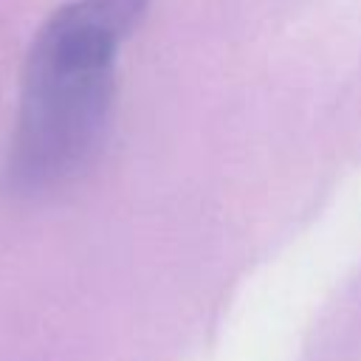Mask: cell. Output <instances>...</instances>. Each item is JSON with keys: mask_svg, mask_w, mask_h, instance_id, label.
I'll list each match as a JSON object with an SVG mask.
<instances>
[{"mask_svg": "<svg viewBox=\"0 0 361 361\" xmlns=\"http://www.w3.org/2000/svg\"><path fill=\"white\" fill-rule=\"evenodd\" d=\"M144 11L147 0H71L42 23L25 54L6 155L14 195L62 186L90 164L113 110L116 51Z\"/></svg>", "mask_w": 361, "mask_h": 361, "instance_id": "cell-1", "label": "cell"}]
</instances>
